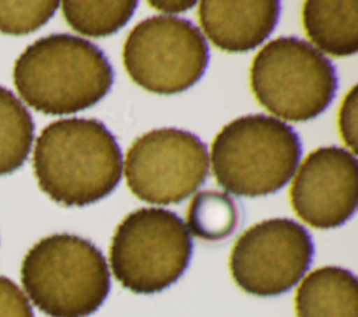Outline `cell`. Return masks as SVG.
Listing matches in <instances>:
<instances>
[{
    "label": "cell",
    "mask_w": 358,
    "mask_h": 317,
    "mask_svg": "<svg viewBox=\"0 0 358 317\" xmlns=\"http://www.w3.org/2000/svg\"><path fill=\"white\" fill-rule=\"evenodd\" d=\"M338 87L333 63L295 36L270 40L255 56L250 88L257 102L288 121H306L331 103Z\"/></svg>",
    "instance_id": "5b68a950"
},
{
    "label": "cell",
    "mask_w": 358,
    "mask_h": 317,
    "mask_svg": "<svg viewBox=\"0 0 358 317\" xmlns=\"http://www.w3.org/2000/svg\"><path fill=\"white\" fill-rule=\"evenodd\" d=\"M137 8L134 0L109 1H63L62 10L67 24L77 32L102 38L116 34L133 17Z\"/></svg>",
    "instance_id": "2e32d148"
},
{
    "label": "cell",
    "mask_w": 358,
    "mask_h": 317,
    "mask_svg": "<svg viewBox=\"0 0 358 317\" xmlns=\"http://www.w3.org/2000/svg\"><path fill=\"white\" fill-rule=\"evenodd\" d=\"M207 145L180 128H155L127 149L124 176L130 191L155 205L178 204L193 194L208 176Z\"/></svg>",
    "instance_id": "ba28073f"
},
{
    "label": "cell",
    "mask_w": 358,
    "mask_h": 317,
    "mask_svg": "<svg viewBox=\"0 0 358 317\" xmlns=\"http://www.w3.org/2000/svg\"><path fill=\"white\" fill-rule=\"evenodd\" d=\"M357 85H352V88L344 96L338 113L340 134L347 147L351 149L352 155L357 154Z\"/></svg>",
    "instance_id": "d6986e66"
},
{
    "label": "cell",
    "mask_w": 358,
    "mask_h": 317,
    "mask_svg": "<svg viewBox=\"0 0 358 317\" xmlns=\"http://www.w3.org/2000/svg\"><path fill=\"white\" fill-rule=\"evenodd\" d=\"M289 196L295 214L309 226H341L354 215L358 204L355 155L334 145L312 151L299 166Z\"/></svg>",
    "instance_id": "30bf717a"
},
{
    "label": "cell",
    "mask_w": 358,
    "mask_h": 317,
    "mask_svg": "<svg viewBox=\"0 0 358 317\" xmlns=\"http://www.w3.org/2000/svg\"><path fill=\"white\" fill-rule=\"evenodd\" d=\"M34 120L22 102L0 85V176L20 169L34 141Z\"/></svg>",
    "instance_id": "5bb4252c"
},
{
    "label": "cell",
    "mask_w": 358,
    "mask_h": 317,
    "mask_svg": "<svg viewBox=\"0 0 358 317\" xmlns=\"http://www.w3.org/2000/svg\"><path fill=\"white\" fill-rule=\"evenodd\" d=\"M296 317H358V281L341 267L309 272L295 292Z\"/></svg>",
    "instance_id": "7c38bea8"
},
{
    "label": "cell",
    "mask_w": 358,
    "mask_h": 317,
    "mask_svg": "<svg viewBox=\"0 0 358 317\" xmlns=\"http://www.w3.org/2000/svg\"><path fill=\"white\" fill-rule=\"evenodd\" d=\"M302 145L295 130L267 115L229 121L211 144L217 183L238 197H263L282 189L295 175Z\"/></svg>",
    "instance_id": "277c9868"
},
{
    "label": "cell",
    "mask_w": 358,
    "mask_h": 317,
    "mask_svg": "<svg viewBox=\"0 0 358 317\" xmlns=\"http://www.w3.org/2000/svg\"><path fill=\"white\" fill-rule=\"evenodd\" d=\"M14 85L27 105L45 115H70L98 103L113 85V68L92 42L52 34L15 60Z\"/></svg>",
    "instance_id": "7a4b0ae2"
},
{
    "label": "cell",
    "mask_w": 358,
    "mask_h": 317,
    "mask_svg": "<svg viewBox=\"0 0 358 317\" xmlns=\"http://www.w3.org/2000/svg\"><path fill=\"white\" fill-rule=\"evenodd\" d=\"M210 49L201 31L189 20L152 15L127 35L123 64L141 88L173 95L189 89L204 74Z\"/></svg>",
    "instance_id": "52a82bcc"
},
{
    "label": "cell",
    "mask_w": 358,
    "mask_h": 317,
    "mask_svg": "<svg viewBox=\"0 0 358 317\" xmlns=\"http://www.w3.org/2000/svg\"><path fill=\"white\" fill-rule=\"evenodd\" d=\"M0 317H34L31 303L14 281L0 275Z\"/></svg>",
    "instance_id": "ac0fdd59"
},
{
    "label": "cell",
    "mask_w": 358,
    "mask_h": 317,
    "mask_svg": "<svg viewBox=\"0 0 358 317\" xmlns=\"http://www.w3.org/2000/svg\"><path fill=\"white\" fill-rule=\"evenodd\" d=\"M39 189L63 207H85L109 196L123 173L115 135L96 119L71 117L48 124L35 141Z\"/></svg>",
    "instance_id": "6da1fadb"
},
{
    "label": "cell",
    "mask_w": 358,
    "mask_h": 317,
    "mask_svg": "<svg viewBox=\"0 0 358 317\" xmlns=\"http://www.w3.org/2000/svg\"><path fill=\"white\" fill-rule=\"evenodd\" d=\"M155 10L166 13V14H178L183 13L196 6L194 0H151L148 1Z\"/></svg>",
    "instance_id": "ffe728a7"
},
{
    "label": "cell",
    "mask_w": 358,
    "mask_h": 317,
    "mask_svg": "<svg viewBox=\"0 0 358 317\" xmlns=\"http://www.w3.org/2000/svg\"><path fill=\"white\" fill-rule=\"evenodd\" d=\"M277 0H204L199 20L214 46L228 53H245L262 45L280 17Z\"/></svg>",
    "instance_id": "8fae6325"
},
{
    "label": "cell",
    "mask_w": 358,
    "mask_h": 317,
    "mask_svg": "<svg viewBox=\"0 0 358 317\" xmlns=\"http://www.w3.org/2000/svg\"><path fill=\"white\" fill-rule=\"evenodd\" d=\"M57 0L0 1V32L25 35L39 29L56 13Z\"/></svg>",
    "instance_id": "e0dca14e"
},
{
    "label": "cell",
    "mask_w": 358,
    "mask_h": 317,
    "mask_svg": "<svg viewBox=\"0 0 358 317\" xmlns=\"http://www.w3.org/2000/svg\"><path fill=\"white\" fill-rule=\"evenodd\" d=\"M28 300L49 317H87L110 290V272L101 250L71 233L36 242L21 263Z\"/></svg>",
    "instance_id": "3957f363"
},
{
    "label": "cell",
    "mask_w": 358,
    "mask_h": 317,
    "mask_svg": "<svg viewBox=\"0 0 358 317\" xmlns=\"http://www.w3.org/2000/svg\"><path fill=\"white\" fill-rule=\"evenodd\" d=\"M302 22L309 39L324 53L344 57L358 52V1L309 0Z\"/></svg>",
    "instance_id": "4fadbf2b"
},
{
    "label": "cell",
    "mask_w": 358,
    "mask_h": 317,
    "mask_svg": "<svg viewBox=\"0 0 358 317\" xmlns=\"http://www.w3.org/2000/svg\"><path fill=\"white\" fill-rule=\"evenodd\" d=\"M310 233L289 218H271L252 225L235 242L229 270L246 293L278 296L295 286L313 260Z\"/></svg>",
    "instance_id": "9c48e42d"
},
{
    "label": "cell",
    "mask_w": 358,
    "mask_h": 317,
    "mask_svg": "<svg viewBox=\"0 0 358 317\" xmlns=\"http://www.w3.org/2000/svg\"><path fill=\"white\" fill-rule=\"evenodd\" d=\"M238 218V207L227 193L204 190L189 204L186 228L201 240L220 242L234 233Z\"/></svg>",
    "instance_id": "9a60e30c"
},
{
    "label": "cell",
    "mask_w": 358,
    "mask_h": 317,
    "mask_svg": "<svg viewBox=\"0 0 358 317\" xmlns=\"http://www.w3.org/2000/svg\"><path fill=\"white\" fill-rule=\"evenodd\" d=\"M192 251V236L178 214L165 208H138L117 225L109 263L123 288L151 295L183 275Z\"/></svg>",
    "instance_id": "8992f818"
}]
</instances>
